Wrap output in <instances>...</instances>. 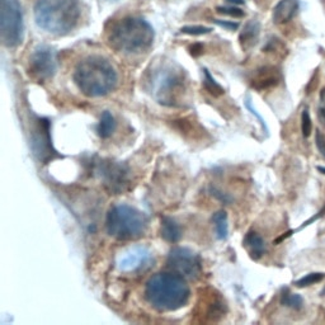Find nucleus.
I'll return each instance as SVG.
<instances>
[{"mask_svg": "<svg viewBox=\"0 0 325 325\" xmlns=\"http://www.w3.org/2000/svg\"><path fill=\"white\" fill-rule=\"evenodd\" d=\"M145 297L158 311H175L185 306L191 297V288L185 277L172 272H160L149 278Z\"/></svg>", "mask_w": 325, "mask_h": 325, "instance_id": "obj_1", "label": "nucleus"}, {"mask_svg": "<svg viewBox=\"0 0 325 325\" xmlns=\"http://www.w3.org/2000/svg\"><path fill=\"white\" fill-rule=\"evenodd\" d=\"M74 81L86 97H103L117 85L119 76L107 59L91 55L78 62L74 70Z\"/></svg>", "mask_w": 325, "mask_h": 325, "instance_id": "obj_2", "label": "nucleus"}, {"mask_svg": "<svg viewBox=\"0 0 325 325\" xmlns=\"http://www.w3.org/2000/svg\"><path fill=\"white\" fill-rule=\"evenodd\" d=\"M79 18L78 0H38L35 6L36 23L51 35H67L76 27Z\"/></svg>", "mask_w": 325, "mask_h": 325, "instance_id": "obj_3", "label": "nucleus"}, {"mask_svg": "<svg viewBox=\"0 0 325 325\" xmlns=\"http://www.w3.org/2000/svg\"><path fill=\"white\" fill-rule=\"evenodd\" d=\"M154 36L153 27L145 19L129 17L113 26L108 36V42L120 52L139 54L150 49Z\"/></svg>", "mask_w": 325, "mask_h": 325, "instance_id": "obj_4", "label": "nucleus"}, {"mask_svg": "<svg viewBox=\"0 0 325 325\" xmlns=\"http://www.w3.org/2000/svg\"><path fill=\"white\" fill-rule=\"evenodd\" d=\"M148 224V216L129 204H116L110 208L105 218L107 233L119 240H132L141 237Z\"/></svg>", "mask_w": 325, "mask_h": 325, "instance_id": "obj_5", "label": "nucleus"}, {"mask_svg": "<svg viewBox=\"0 0 325 325\" xmlns=\"http://www.w3.org/2000/svg\"><path fill=\"white\" fill-rule=\"evenodd\" d=\"M23 14L19 0H0V38L7 47L23 41Z\"/></svg>", "mask_w": 325, "mask_h": 325, "instance_id": "obj_6", "label": "nucleus"}, {"mask_svg": "<svg viewBox=\"0 0 325 325\" xmlns=\"http://www.w3.org/2000/svg\"><path fill=\"white\" fill-rule=\"evenodd\" d=\"M154 95L161 104L174 105L178 95L184 89V70L165 66L151 78Z\"/></svg>", "mask_w": 325, "mask_h": 325, "instance_id": "obj_7", "label": "nucleus"}, {"mask_svg": "<svg viewBox=\"0 0 325 325\" xmlns=\"http://www.w3.org/2000/svg\"><path fill=\"white\" fill-rule=\"evenodd\" d=\"M167 263L175 273L189 280H197L202 274V261L199 255L188 248H173L168 255Z\"/></svg>", "mask_w": 325, "mask_h": 325, "instance_id": "obj_8", "label": "nucleus"}, {"mask_svg": "<svg viewBox=\"0 0 325 325\" xmlns=\"http://www.w3.org/2000/svg\"><path fill=\"white\" fill-rule=\"evenodd\" d=\"M57 70L56 51L50 46H38L32 52L28 62V73L35 80L46 81Z\"/></svg>", "mask_w": 325, "mask_h": 325, "instance_id": "obj_9", "label": "nucleus"}, {"mask_svg": "<svg viewBox=\"0 0 325 325\" xmlns=\"http://www.w3.org/2000/svg\"><path fill=\"white\" fill-rule=\"evenodd\" d=\"M31 145H32L35 155L43 163L56 156V151L52 148L51 136H50V121L47 119H37V124L32 131Z\"/></svg>", "mask_w": 325, "mask_h": 325, "instance_id": "obj_10", "label": "nucleus"}, {"mask_svg": "<svg viewBox=\"0 0 325 325\" xmlns=\"http://www.w3.org/2000/svg\"><path fill=\"white\" fill-rule=\"evenodd\" d=\"M153 261V254L144 247H135L125 252L119 258L117 267L124 272H135L146 268Z\"/></svg>", "mask_w": 325, "mask_h": 325, "instance_id": "obj_11", "label": "nucleus"}, {"mask_svg": "<svg viewBox=\"0 0 325 325\" xmlns=\"http://www.w3.org/2000/svg\"><path fill=\"white\" fill-rule=\"evenodd\" d=\"M100 175L103 177L104 184L111 192L119 193L125 189V185L127 184V175L129 170L124 164H119L115 161H107L103 163Z\"/></svg>", "mask_w": 325, "mask_h": 325, "instance_id": "obj_12", "label": "nucleus"}, {"mask_svg": "<svg viewBox=\"0 0 325 325\" xmlns=\"http://www.w3.org/2000/svg\"><path fill=\"white\" fill-rule=\"evenodd\" d=\"M298 0H281L273 9V22L276 25H285L297 14Z\"/></svg>", "mask_w": 325, "mask_h": 325, "instance_id": "obj_13", "label": "nucleus"}, {"mask_svg": "<svg viewBox=\"0 0 325 325\" xmlns=\"http://www.w3.org/2000/svg\"><path fill=\"white\" fill-rule=\"evenodd\" d=\"M219 295L220 293L213 295L212 292L210 293L208 297L204 298L206 306H204V312H202V314H203L204 319L210 320V321H216L220 317H223L224 314L226 312L225 302H224V300Z\"/></svg>", "mask_w": 325, "mask_h": 325, "instance_id": "obj_14", "label": "nucleus"}, {"mask_svg": "<svg viewBox=\"0 0 325 325\" xmlns=\"http://www.w3.org/2000/svg\"><path fill=\"white\" fill-rule=\"evenodd\" d=\"M280 79L277 76V73L272 67H263L258 73L255 74L254 78L252 79L250 84L257 90H264V89H269L272 86H276L278 84Z\"/></svg>", "mask_w": 325, "mask_h": 325, "instance_id": "obj_15", "label": "nucleus"}, {"mask_svg": "<svg viewBox=\"0 0 325 325\" xmlns=\"http://www.w3.org/2000/svg\"><path fill=\"white\" fill-rule=\"evenodd\" d=\"M245 249L248 250L249 255L252 257L254 261H258L259 258H262L266 252V243L264 239L255 231H249L245 235L244 240H243Z\"/></svg>", "mask_w": 325, "mask_h": 325, "instance_id": "obj_16", "label": "nucleus"}, {"mask_svg": "<svg viewBox=\"0 0 325 325\" xmlns=\"http://www.w3.org/2000/svg\"><path fill=\"white\" fill-rule=\"evenodd\" d=\"M259 33H261V25H259L258 21L255 19H252L250 22H248L245 25L244 30L242 31L239 36L240 45L244 50L252 49L253 46L257 43L259 37Z\"/></svg>", "mask_w": 325, "mask_h": 325, "instance_id": "obj_17", "label": "nucleus"}, {"mask_svg": "<svg viewBox=\"0 0 325 325\" xmlns=\"http://www.w3.org/2000/svg\"><path fill=\"white\" fill-rule=\"evenodd\" d=\"M161 238L168 243H177L182 238V229L179 224L172 218L164 216L161 219V229H160Z\"/></svg>", "mask_w": 325, "mask_h": 325, "instance_id": "obj_18", "label": "nucleus"}, {"mask_svg": "<svg viewBox=\"0 0 325 325\" xmlns=\"http://www.w3.org/2000/svg\"><path fill=\"white\" fill-rule=\"evenodd\" d=\"M116 130V120L113 115L108 111H104L100 116L99 124L97 126L98 136L100 139H108Z\"/></svg>", "mask_w": 325, "mask_h": 325, "instance_id": "obj_19", "label": "nucleus"}, {"mask_svg": "<svg viewBox=\"0 0 325 325\" xmlns=\"http://www.w3.org/2000/svg\"><path fill=\"white\" fill-rule=\"evenodd\" d=\"M212 221H213V225H215L216 237H218V239L220 240L226 239L229 234V223H228V213H226V211L224 210L218 211V212L213 215Z\"/></svg>", "mask_w": 325, "mask_h": 325, "instance_id": "obj_20", "label": "nucleus"}, {"mask_svg": "<svg viewBox=\"0 0 325 325\" xmlns=\"http://www.w3.org/2000/svg\"><path fill=\"white\" fill-rule=\"evenodd\" d=\"M281 304L293 310H301L304 306V298L297 293H291L290 291L285 290L281 296Z\"/></svg>", "mask_w": 325, "mask_h": 325, "instance_id": "obj_21", "label": "nucleus"}, {"mask_svg": "<svg viewBox=\"0 0 325 325\" xmlns=\"http://www.w3.org/2000/svg\"><path fill=\"white\" fill-rule=\"evenodd\" d=\"M203 74H204V80H203V85L204 89H206L210 94H212L213 97H220L225 93V89L215 80V79L211 76L210 71L207 70V69H203Z\"/></svg>", "mask_w": 325, "mask_h": 325, "instance_id": "obj_22", "label": "nucleus"}, {"mask_svg": "<svg viewBox=\"0 0 325 325\" xmlns=\"http://www.w3.org/2000/svg\"><path fill=\"white\" fill-rule=\"evenodd\" d=\"M324 278H325V273H321V272H314V273H309L306 274V276L302 277V278H300V280L295 281L293 285H295L296 287H300V288L309 287V286L315 285V283L321 282Z\"/></svg>", "mask_w": 325, "mask_h": 325, "instance_id": "obj_23", "label": "nucleus"}, {"mask_svg": "<svg viewBox=\"0 0 325 325\" xmlns=\"http://www.w3.org/2000/svg\"><path fill=\"white\" fill-rule=\"evenodd\" d=\"M212 31V28L210 27H203V26H187V27L180 28V33L184 35H191V36H202L207 35Z\"/></svg>", "mask_w": 325, "mask_h": 325, "instance_id": "obj_24", "label": "nucleus"}, {"mask_svg": "<svg viewBox=\"0 0 325 325\" xmlns=\"http://www.w3.org/2000/svg\"><path fill=\"white\" fill-rule=\"evenodd\" d=\"M216 11H218L219 14L233 17V18H242V17L245 16L244 11H242L240 8H237V7H219Z\"/></svg>", "mask_w": 325, "mask_h": 325, "instance_id": "obj_25", "label": "nucleus"}, {"mask_svg": "<svg viewBox=\"0 0 325 325\" xmlns=\"http://www.w3.org/2000/svg\"><path fill=\"white\" fill-rule=\"evenodd\" d=\"M312 130V122L311 119H310V115L306 110L302 112V116H301V131H302V135L304 137H309L310 134H311Z\"/></svg>", "mask_w": 325, "mask_h": 325, "instance_id": "obj_26", "label": "nucleus"}, {"mask_svg": "<svg viewBox=\"0 0 325 325\" xmlns=\"http://www.w3.org/2000/svg\"><path fill=\"white\" fill-rule=\"evenodd\" d=\"M315 143H316V148L319 153L321 154L322 158L325 159V135L321 134L320 131H316L315 135Z\"/></svg>", "mask_w": 325, "mask_h": 325, "instance_id": "obj_27", "label": "nucleus"}, {"mask_svg": "<svg viewBox=\"0 0 325 325\" xmlns=\"http://www.w3.org/2000/svg\"><path fill=\"white\" fill-rule=\"evenodd\" d=\"M218 26H220V27H224L226 28V30L229 31H234V30H238L239 28V23H237V22H229V21H220V19H215L213 21Z\"/></svg>", "mask_w": 325, "mask_h": 325, "instance_id": "obj_28", "label": "nucleus"}, {"mask_svg": "<svg viewBox=\"0 0 325 325\" xmlns=\"http://www.w3.org/2000/svg\"><path fill=\"white\" fill-rule=\"evenodd\" d=\"M247 107H248V110L250 111V112L253 113V115L255 116V117H257V119H258V121H259V124L262 125V127H263V130L266 132H268V127H267V125H266V122H264V120H263V117H262L261 115H259L258 112H257V111L254 110V108H253V105H252V103H250V99H248L247 100Z\"/></svg>", "mask_w": 325, "mask_h": 325, "instance_id": "obj_29", "label": "nucleus"}, {"mask_svg": "<svg viewBox=\"0 0 325 325\" xmlns=\"http://www.w3.org/2000/svg\"><path fill=\"white\" fill-rule=\"evenodd\" d=\"M324 215H325V206H324V207H322L321 210H320V211H319V212H317V213H316V215H315V216H312V218H311V219H310V220L305 221V223H304V224H302V226H301V228H298V229H297V230H302V229H304V228H306V226L311 225V224H312V223H314V221H316V220H317V219L322 218V216H324Z\"/></svg>", "mask_w": 325, "mask_h": 325, "instance_id": "obj_30", "label": "nucleus"}, {"mask_svg": "<svg viewBox=\"0 0 325 325\" xmlns=\"http://www.w3.org/2000/svg\"><path fill=\"white\" fill-rule=\"evenodd\" d=\"M189 54L193 57L199 56V55L203 54V46L201 43H193V45L189 47Z\"/></svg>", "mask_w": 325, "mask_h": 325, "instance_id": "obj_31", "label": "nucleus"}, {"mask_svg": "<svg viewBox=\"0 0 325 325\" xmlns=\"http://www.w3.org/2000/svg\"><path fill=\"white\" fill-rule=\"evenodd\" d=\"M211 192H212V194H213V196H215V197H216V198H219V199H220V201H221V202H225V203H226V202H230V201H231V198H230V197H229V196H228V194H224V193H223V192L218 191V189H216V188L211 189Z\"/></svg>", "mask_w": 325, "mask_h": 325, "instance_id": "obj_32", "label": "nucleus"}, {"mask_svg": "<svg viewBox=\"0 0 325 325\" xmlns=\"http://www.w3.org/2000/svg\"><path fill=\"white\" fill-rule=\"evenodd\" d=\"M317 117H319L322 126L325 127V107H320L319 110H317Z\"/></svg>", "mask_w": 325, "mask_h": 325, "instance_id": "obj_33", "label": "nucleus"}, {"mask_svg": "<svg viewBox=\"0 0 325 325\" xmlns=\"http://www.w3.org/2000/svg\"><path fill=\"white\" fill-rule=\"evenodd\" d=\"M317 73H315L314 74V76H312V79H311V81H310L309 84H311V88H310V90H309V93H312V90H314L315 89V86H316V84H317Z\"/></svg>", "mask_w": 325, "mask_h": 325, "instance_id": "obj_34", "label": "nucleus"}, {"mask_svg": "<svg viewBox=\"0 0 325 325\" xmlns=\"http://www.w3.org/2000/svg\"><path fill=\"white\" fill-rule=\"evenodd\" d=\"M320 100H321L325 105V88H322L321 91H320Z\"/></svg>", "mask_w": 325, "mask_h": 325, "instance_id": "obj_35", "label": "nucleus"}, {"mask_svg": "<svg viewBox=\"0 0 325 325\" xmlns=\"http://www.w3.org/2000/svg\"><path fill=\"white\" fill-rule=\"evenodd\" d=\"M228 2L233 4H244V0H228Z\"/></svg>", "mask_w": 325, "mask_h": 325, "instance_id": "obj_36", "label": "nucleus"}, {"mask_svg": "<svg viewBox=\"0 0 325 325\" xmlns=\"http://www.w3.org/2000/svg\"><path fill=\"white\" fill-rule=\"evenodd\" d=\"M316 169H317V172H320L321 174L325 175V167H316Z\"/></svg>", "mask_w": 325, "mask_h": 325, "instance_id": "obj_37", "label": "nucleus"}, {"mask_svg": "<svg viewBox=\"0 0 325 325\" xmlns=\"http://www.w3.org/2000/svg\"><path fill=\"white\" fill-rule=\"evenodd\" d=\"M320 296H325V287L322 288V291H321V292H320Z\"/></svg>", "mask_w": 325, "mask_h": 325, "instance_id": "obj_38", "label": "nucleus"}, {"mask_svg": "<svg viewBox=\"0 0 325 325\" xmlns=\"http://www.w3.org/2000/svg\"><path fill=\"white\" fill-rule=\"evenodd\" d=\"M104 2H116V0H104Z\"/></svg>", "mask_w": 325, "mask_h": 325, "instance_id": "obj_39", "label": "nucleus"}]
</instances>
